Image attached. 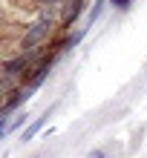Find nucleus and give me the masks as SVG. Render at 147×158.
<instances>
[{
	"mask_svg": "<svg viewBox=\"0 0 147 158\" xmlns=\"http://www.w3.org/2000/svg\"><path fill=\"white\" fill-rule=\"evenodd\" d=\"M55 35H58V17L55 15H38L23 26L20 38H17V52L38 55L55 40Z\"/></svg>",
	"mask_w": 147,
	"mask_h": 158,
	"instance_id": "nucleus-1",
	"label": "nucleus"
},
{
	"mask_svg": "<svg viewBox=\"0 0 147 158\" xmlns=\"http://www.w3.org/2000/svg\"><path fill=\"white\" fill-rule=\"evenodd\" d=\"M63 58V55L55 49V46L49 43L46 49H43L38 58H35L32 63H29V69L23 72V78H20V86H29L32 92H38L43 83H46V78L52 75V69H55V63H58Z\"/></svg>",
	"mask_w": 147,
	"mask_h": 158,
	"instance_id": "nucleus-2",
	"label": "nucleus"
},
{
	"mask_svg": "<svg viewBox=\"0 0 147 158\" xmlns=\"http://www.w3.org/2000/svg\"><path fill=\"white\" fill-rule=\"evenodd\" d=\"M81 15H87V0H67L58 12V35H69Z\"/></svg>",
	"mask_w": 147,
	"mask_h": 158,
	"instance_id": "nucleus-3",
	"label": "nucleus"
},
{
	"mask_svg": "<svg viewBox=\"0 0 147 158\" xmlns=\"http://www.w3.org/2000/svg\"><path fill=\"white\" fill-rule=\"evenodd\" d=\"M52 112H55V106H49L43 115H38L35 121H29V124L23 127V132H20V138H17V141H20V144H29V141H35V135H38L41 129L46 127V121H49V115H52Z\"/></svg>",
	"mask_w": 147,
	"mask_h": 158,
	"instance_id": "nucleus-4",
	"label": "nucleus"
},
{
	"mask_svg": "<svg viewBox=\"0 0 147 158\" xmlns=\"http://www.w3.org/2000/svg\"><path fill=\"white\" fill-rule=\"evenodd\" d=\"M107 6H110V0H93V6H87V29H93V26L104 17V12H107Z\"/></svg>",
	"mask_w": 147,
	"mask_h": 158,
	"instance_id": "nucleus-5",
	"label": "nucleus"
},
{
	"mask_svg": "<svg viewBox=\"0 0 147 158\" xmlns=\"http://www.w3.org/2000/svg\"><path fill=\"white\" fill-rule=\"evenodd\" d=\"M26 124H29V112H26V109L15 112V115H12V121H9V135H12V132H17V129H20V127H26Z\"/></svg>",
	"mask_w": 147,
	"mask_h": 158,
	"instance_id": "nucleus-6",
	"label": "nucleus"
},
{
	"mask_svg": "<svg viewBox=\"0 0 147 158\" xmlns=\"http://www.w3.org/2000/svg\"><path fill=\"white\" fill-rule=\"evenodd\" d=\"M136 0H110V9H115L118 15H124V12H130Z\"/></svg>",
	"mask_w": 147,
	"mask_h": 158,
	"instance_id": "nucleus-7",
	"label": "nucleus"
},
{
	"mask_svg": "<svg viewBox=\"0 0 147 158\" xmlns=\"http://www.w3.org/2000/svg\"><path fill=\"white\" fill-rule=\"evenodd\" d=\"M87 158H113V155H110L107 150H93V152H89Z\"/></svg>",
	"mask_w": 147,
	"mask_h": 158,
	"instance_id": "nucleus-8",
	"label": "nucleus"
}]
</instances>
